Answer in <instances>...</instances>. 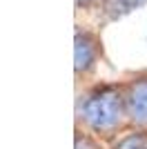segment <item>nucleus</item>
Wrapping results in <instances>:
<instances>
[{"mask_svg":"<svg viewBox=\"0 0 147 149\" xmlns=\"http://www.w3.org/2000/svg\"><path fill=\"white\" fill-rule=\"evenodd\" d=\"M76 127L109 143L123 129L132 127L125 111L120 80H94L78 89Z\"/></svg>","mask_w":147,"mask_h":149,"instance_id":"f257e3e1","label":"nucleus"},{"mask_svg":"<svg viewBox=\"0 0 147 149\" xmlns=\"http://www.w3.org/2000/svg\"><path fill=\"white\" fill-rule=\"evenodd\" d=\"M125 111L132 127H147V69L129 71L120 80Z\"/></svg>","mask_w":147,"mask_h":149,"instance_id":"7ed1b4c3","label":"nucleus"},{"mask_svg":"<svg viewBox=\"0 0 147 149\" xmlns=\"http://www.w3.org/2000/svg\"><path fill=\"white\" fill-rule=\"evenodd\" d=\"M105 0H74L76 13H98L100 18V9H103Z\"/></svg>","mask_w":147,"mask_h":149,"instance_id":"0eeeda50","label":"nucleus"},{"mask_svg":"<svg viewBox=\"0 0 147 149\" xmlns=\"http://www.w3.org/2000/svg\"><path fill=\"white\" fill-rule=\"evenodd\" d=\"M74 149H109V145L100 140V138L87 134L85 129L76 127V136H74Z\"/></svg>","mask_w":147,"mask_h":149,"instance_id":"423d86ee","label":"nucleus"},{"mask_svg":"<svg viewBox=\"0 0 147 149\" xmlns=\"http://www.w3.org/2000/svg\"><path fill=\"white\" fill-rule=\"evenodd\" d=\"M100 60H103L100 33L87 25H76L74 29V78H76L78 89L94 82Z\"/></svg>","mask_w":147,"mask_h":149,"instance_id":"f03ea898","label":"nucleus"},{"mask_svg":"<svg viewBox=\"0 0 147 149\" xmlns=\"http://www.w3.org/2000/svg\"><path fill=\"white\" fill-rule=\"evenodd\" d=\"M107 145L109 149H147V127H127Z\"/></svg>","mask_w":147,"mask_h":149,"instance_id":"39448f33","label":"nucleus"},{"mask_svg":"<svg viewBox=\"0 0 147 149\" xmlns=\"http://www.w3.org/2000/svg\"><path fill=\"white\" fill-rule=\"evenodd\" d=\"M143 7H147V0H105L100 9V22H116Z\"/></svg>","mask_w":147,"mask_h":149,"instance_id":"20e7f679","label":"nucleus"}]
</instances>
